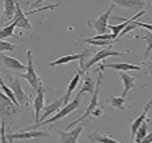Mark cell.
I'll use <instances>...</instances> for the list:
<instances>
[{"mask_svg":"<svg viewBox=\"0 0 152 143\" xmlns=\"http://www.w3.org/2000/svg\"><path fill=\"white\" fill-rule=\"evenodd\" d=\"M103 71H97V79H96V88H95V92L92 94V98H91V102H89L88 107H87L86 112H84L83 115H81L79 119L74 120L72 123H69L68 126H67V131H69L72 127H75L76 125H79V123H81L84 119H87V118L89 117V115H94V112L96 111L97 109H99V92H100V86H102V80H103Z\"/></svg>","mask_w":152,"mask_h":143,"instance_id":"1","label":"cell"},{"mask_svg":"<svg viewBox=\"0 0 152 143\" xmlns=\"http://www.w3.org/2000/svg\"><path fill=\"white\" fill-rule=\"evenodd\" d=\"M80 103H81V95L80 94H76V96L74 99H72L71 102H69L67 106H64L63 109L60 110V111L58 112V114H55L52 118H48L47 120H44V122H42L40 125H35V126H32V127H27L26 130H36V128H39V127H42V126H44V125H51V123H55V122H58V120H60V119H63V118H66L67 115H69L71 112H74L76 111V110L80 107Z\"/></svg>","mask_w":152,"mask_h":143,"instance_id":"2","label":"cell"},{"mask_svg":"<svg viewBox=\"0 0 152 143\" xmlns=\"http://www.w3.org/2000/svg\"><path fill=\"white\" fill-rule=\"evenodd\" d=\"M21 109L16 106L3 91H0V119L4 123H10L20 114Z\"/></svg>","mask_w":152,"mask_h":143,"instance_id":"3","label":"cell"},{"mask_svg":"<svg viewBox=\"0 0 152 143\" xmlns=\"http://www.w3.org/2000/svg\"><path fill=\"white\" fill-rule=\"evenodd\" d=\"M128 52H129V50L127 51V52H116V51H112V50H110V48H102V50H99L97 52H95L94 56H92L89 60H87L84 64L79 66V70L84 74V72L88 71L94 64L100 63V62H103L104 59L110 58V56H123V55H127Z\"/></svg>","mask_w":152,"mask_h":143,"instance_id":"4","label":"cell"},{"mask_svg":"<svg viewBox=\"0 0 152 143\" xmlns=\"http://www.w3.org/2000/svg\"><path fill=\"white\" fill-rule=\"evenodd\" d=\"M113 7H115V4L112 3V4L110 5V8H108L104 13H102L99 18L92 19V20H88V27L94 28L95 31L97 32V35L108 34V26H110L108 21H110V16H111V12H112Z\"/></svg>","mask_w":152,"mask_h":143,"instance_id":"5","label":"cell"},{"mask_svg":"<svg viewBox=\"0 0 152 143\" xmlns=\"http://www.w3.org/2000/svg\"><path fill=\"white\" fill-rule=\"evenodd\" d=\"M19 78L26 79L34 90H37V88H39L40 80L42 79H39V76H37V74H36V70H35V67H34V59H32V51L31 50L27 51V71L24 72V74L19 75Z\"/></svg>","mask_w":152,"mask_h":143,"instance_id":"6","label":"cell"},{"mask_svg":"<svg viewBox=\"0 0 152 143\" xmlns=\"http://www.w3.org/2000/svg\"><path fill=\"white\" fill-rule=\"evenodd\" d=\"M50 133L48 131H42V130H26L24 128L20 133H15V134H8L7 138L11 141L15 139H23V141H28V139H36V138H48Z\"/></svg>","mask_w":152,"mask_h":143,"instance_id":"7","label":"cell"},{"mask_svg":"<svg viewBox=\"0 0 152 143\" xmlns=\"http://www.w3.org/2000/svg\"><path fill=\"white\" fill-rule=\"evenodd\" d=\"M44 95H45V87L43 84V80H40L39 88L36 90V96L34 99V111H35V122L36 125L40 123V111L44 109Z\"/></svg>","mask_w":152,"mask_h":143,"instance_id":"8","label":"cell"},{"mask_svg":"<svg viewBox=\"0 0 152 143\" xmlns=\"http://www.w3.org/2000/svg\"><path fill=\"white\" fill-rule=\"evenodd\" d=\"M10 88L12 90V92L15 94V98L18 99L19 104L20 106H26V104H28L29 102H31V96H28L26 92L23 91V88H21V84L20 82H19L18 78H11L10 79Z\"/></svg>","mask_w":152,"mask_h":143,"instance_id":"9","label":"cell"},{"mask_svg":"<svg viewBox=\"0 0 152 143\" xmlns=\"http://www.w3.org/2000/svg\"><path fill=\"white\" fill-rule=\"evenodd\" d=\"M84 127H86V123H80L72 131H59V138H60L59 141L60 143H77L79 136L83 133Z\"/></svg>","mask_w":152,"mask_h":143,"instance_id":"10","label":"cell"},{"mask_svg":"<svg viewBox=\"0 0 152 143\" xmlns=\"http://www.w3.org/2000/svg\"><path fill=\"white\" fill-rule=\"evenodd\" d=\"M89 54H91V51H89V50H84V51H81L80 54H74V55L60 56V58L56 59V60L50 62L47 66L48 67H55V66H60V64H67V63H69V62H75V60L83 62V60H86V58L89 55Z\"/></svg>","mask_w":152,"mask_h":143,"instance_id":"11","label":"cell"},{"mask_svg":"<svg viewBox=\"0 0 152 143\" xmlns=\"http://www.w3.org/2000/svg\"><path fill=\"white\" fill-rule=\"evenodd\" d=\"M0 66L7 70H13V71H27V66H24L20 60L7 56L4 54H0Z\"/></svg>","mask_w":152,"mask_h":143,"instance_id":"12","label":"cell"},{"mask_svg":"<svg viewBox=\"0 0 152 143\" xmlns=\"http://www.w3.org/2000/svg\"><path fill=\"white\" fill-rule=\"evenodd\" d=\"M104 68H112L118 70L120 72H127V71H140L142 66H136L132 63H102L97 68V71H103Z\"/></svg>","mask_w":152,"mask_h":143,"instance_id":"13","label":"cell"},{"mask_svg":"<svg viewBox=\"0 0 152 143\" xmlns=\"http://www.w3.org/2000/svg\"><path fill=\"white\" fill-rule=\"evenodd\" d=\"M151 106H152V98L150 99V102L144 106V110H143L142 114H140L139 117L131 123V136L132 138H135V135H136V133H137V130H139L140 126H142L144 122H147L145 119H147V114H148V111H150Z\"/></svg>","mask_w":152,"mask_h":143,"instance_id":"14","label":"cell"},{"mask_svg":"<svg viewBox=\"0 0 152 143\" xmlns=\"http://www.w3.org/2000/svg\"><path fill=\"white\" fill-rule=\"evenodd\" d=\"M12 21H15L16 27H19V28L32 29V24L29 23L28 18H27L26 13L23 12V10H21V7H20L19 3H16V15H15V19H13Z\"/></svg>","mask_w":152,"mask_h":143,"instance_id":"15","label":"cell"},{"mask_svg":"<svg viewBox=\"0 0 152 143\" xmlns=\"http://www.w3.org/2000/svg\"><path fill=\"white\" fill-rule=\"evenodd\" d=\"M83 74V72L80 71V70L77 68V72L74 75V78H72L71 80H69L68 86H67V91H66V95L63 96V104L64 106H67V104L71 102V95H72V91L75 90L76 87L79 86V82H80V75ZM63 106V107H64Z\"/></svg>","mask_w":152,"mask_h":143,"instance_id":"16","label":"cell"},{"mask_svg":"<svg viewBox=\"0 0 152 143\" xmlns=\"http://www.w3.org/2000/svg\"><path fill=\"white\" fill-rule=\"evenodd\" d=\"M113 4L129 11H143L142 8L145 5V1H142V0H113Z\"/></svg>","mask_w":152,"mask_h":143,"instance_id":"17","label":"cell"},{"mask_svg":"<svg viewBox=\"0 0 152 143\" xmlns=\"http://www.w3.org/2000/svg\"><path fill=\"white\" fill-rule=\"evenodd\" d=\"M63 106H64V104H63V98L58 99V100H55L53 103L45 106L44 107V112H43L42 118H40V123L44 122V120H47L48 117H50L51 114H53V112H56V114H58V112L60 111L61 109H63ZM40 123H39V125H40Z\"/></svg>","mask_w":152,"mask_h":143,"instance_id":"18","label":"cell"},{"mask_svg":"<svg viewBox=\"0 0 152 143\" xmlns=\"http://www.w3.org/2000/svg\"><path fill=\"white\" fill-rule=\"evenodd\" d=\"M119 75H120V79H121V82H123V92H121L120 96L126 98L127 94H128V91L136 87V86H135L136 79H135L134 76H131V75H128L127 72H120Z\"/></svg>","mask_w":152,"mask_h":143,"instance_id":"19","label":"cell"},{"mask_svg":"<svg viewBox=\"0 0 152 143\" xmlns=\"http://www.w3.org/2000/svg\"><path fill=\"white\" fill-rule=\"evenodd\" d=\"M3 13L5 20H13L16 15V3L11 0H5L3 3Z\"/></svg>","mask_w":152,"mask_h":143,"instance_id":"20","label":"cell"},{"mask_svg":"<svg viewBox=\"0 0 152 143\" xmlns=\"http://www.w3.org/2000/svg\"><path fill=\"white\" fill-rule=\"evenodd\" d=\"M88 138L92 142H99V143H120L119 141H116L115 138L105 134H99V133H89Z\"/></svg>","mask_w":152,"mask_h":143,"instance_id":"21","label":"cell"},{"mask_svg":"<svg viewBox=\"0 0 152 143\" xmlns=\"http://www.w3.org/2000/svg\"><path fill=\"white\" fill-rule=\"evenodd\" d=\"M95 88H96V83L94 82V79H92L91 76H88L87 75L86 78H84V82H83V87L80 88V91H79L77 94H84V92H89V94H94L95 92Z\"/></svg>","mask_w":152,"mask_h":143,"instance_id":"22","label":"cell"},{"mask_svg":"<svg viewBox=\"0 0 152 143\" xmlns=\"http://www.w3.org/2000/svg\"><path fill=\"white\" fill-rule=\"evenodd\" d=\"M126 100H127V98H123V96H115V95H110L107 98V103L111 104L112 107H115V109H119V110H126V107H124Z\"/></svg>","mask_w":152,"mask_h":143,"instance_id":"23","label":"cell"},{"mask_svg":"<svg viewBox=\"0 0 152 143\" xmlns=\"http://www.w3.org/2000/svg\"><path fill=\"white\" fill-rule=\"evenodd\" d=\"M15 28H16V23L12 21V23L7 24L4 28L0 29V40H4L10 36H15V34H13V32H15Z\"/></svg>","mask_w":152,"mask_h":143,"instance_id":"24","label":"cell"},{"mask_svg":"<svg viewBox=\"0 0 152 143\" xmlns=\"http://www.w3.org/2000/svg\"><path fill=\"white\" fill-rule=\"evenodd\" d=\"M136 37L137 39H143L147 43V48H145V52H144V60H147L151 51H152V32H147V34L143 35V36H136Z\"/></svg>","mask_w":152,"mask_h":143,"instance_id":"25","label":"cell"},{"mask_svg":"<svg viewBox=\"0 0 152 143\" xmlns=\"http://www.w3.org/2000/svg\"><path fill=\"white\" fill-rule=\"evenodd\" d=\"M148 119H147V122H144L142 126L139 127V130H137V133H136V135H135V138H134V142L135 143H140L143 141V139L145 138V136L148 135L147 134V128H148Z\"/></svg>","mask_w":152,"mask_h":143,"instance_id":"26","label":"cell"},{"mask_svg":"<svg viewBox=\"0 0 152 143\" xmlns=\"http://www.w3.org/2000/svg\"><path fill=\"white\" fill-rule=\"evenodd\" d=\"M81 43H87L91 45H99V47H111L115 42H108V40H94V39H83Z\"/></svg>","mask_w":152,"mask_h":143,"instance_id":"27","label":"cell"},{"mask_svg":"<svg viewBox=\"0 0 152 143\" xmlns=\"http://www.w3.org/2000/svg\"><path fill=\"white\" fill-rule=\"evenodd\" d=\"M16 45L12 44L10 42H5V40H0V52H5V51H13L16 50Z\"/></svg>","mask_w":152,"mask_h":143,"instance_id":"28","label":"cell"},{"mask_svg":"<svg viewBox=\"0 0 152 143\" xmlns=\"http://www.w3.org/2000/svg\"><path fill=\"white\" fill-rule=\"evenodd\" d=\"M59 7V4H48L45 7H42V8H36V10H31V11H26V16L28 15H32V13H36V12H40V11H45V10H52V8H56Z\"/></svg>","mask_w":152,"mask_h":143,"instance_id":"29","label":"cell"},{"mask_svg":"<svg viewBox=\"0 0 152 143\" xmlns=\"http://www.w3.org/2000/svg\"><path fill=\"white\" fill-rule=\"evenodd\" d=\"M5 131H7L5 123L1 122L0 123V143H8V138H7V135H5Z\"/></svg>","mask_w":152,"mask_h":143,"instance_id":"30","label":"cell"},{"mask_svg":"<svg viewBox=\"0 0 152 143\" xmlns=\"http://www.w3.org/2000/svg\"><path fill=\"white\" fill-rule=\"evenodd\" d=\"M135 24H136V27H142V28H145L148 32H152V24L151 23H142V21L136 20L135 21Z\"/></svg>","mask_w":152,"mask_h":143,"instance_id":"31","label":"cell"},{"mask_svg":"<svg viewBox=\"0 0 152 143\" xmlns=\"http://www.w3.org/2000/svg\"><path fill=\"white\" fill-rule=\"evenodd\" d=\"M144 64V72L147 75H152V62H147V63H143Z\"/></svg>","mask_w":152,"mask_h":143,"instance_id":"32","label":"cell"},{"mask_svg":"<svg viewBox=\"0 0 152 143\" xmlns=\"http://www.w3.org/2000/svg\"><path fill=\"white\" fill-rule=\"evenodd\" d=\"M140 143H152V133H150L144 139H143Z\"/></svg>","mask_w":152,"mask_h":143,"instance_id":"33","label":"cell"},{"mask_svg":"<svg viewBox=\"0 0 152 143\" xmlns=\"http://www.w3.org/2000/svg\"><path fill=\"white\" fill-rule=\"evenodd\" d=\"M39 4H42V0H40V1H36V3H34V4H32L31 7H32V8H34V7H37V5H39Z\"/></svg>","mask_w":152,"mask_h":143,"instance_id":"34","label":"cell"},{"mask_svg":"<svg viewBox=\"0 0 152 143\" xmlns=\"http://www.w3.org/2000/svg\"><path fill=\"white\" fill-rule=\"evenodd\" d=\"M144 87H148V88H152V86H151V84H144Z\"/></svg>","mask_w":152,"mask_h":143,"instance_id":"35","label":"cell"},{"mask_svg":"<svg viewBox=\"0 0 152 143\" xmlns=\"http://www.w3.org/2000/svg\"><path fill=\"white\" fill-rule=\"evenodd\" d=\"M8 143H13V141H11V139H8Z\"/></svg>","mask_w":152,"mask_h":143,"instance_id":"36","label":"cell"}]
</instances>
